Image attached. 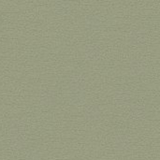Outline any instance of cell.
I'll return each mask as SVG.
<instances>
[{
	"label": "cell",
	"mask_w": 160,
	"mask_h": 160,
	"mask_svg": "<svg viewBox=\"0 0 160 160\" xmlns=\"http://www.w3.org/2000/svg\"><path fill=\"white\" fill-rule=\"evenodd\" d=\"M86 24L90 28H97L100 25V21L98 20V17H90L86 21Z\"/></svg>",
	"instance_id": "5b68a950"
},
{
	"label": "cell",
	"mask_w": 160,
	"mask_h": 160,
	"mask_svg": "<svg viewBox=\"0 0 160 160\" xmlns=\"http://www.w3.org/2000/svg\"><path fill=\"white\" fill-rule=\"evenodd\" d=\"M84 55L89 61H96L101 55V50L97 44H88L84 50Z\"/></svg>",
	"instance_id": "6da1fadb"
},
{
	"label": "cell",
	"mask_w": 160,
	"mask_h": 160,
	"mask_svg": "<svg viewBox=\"0 0 160 160\" xmlns=\"http://www.w3.org/2000/svg\"><path fill=\"white\" fill-rule=\"evenodd\" d=\"M146 40V33L142 29L133 30L129 35V42L133 45H141Z\"/></svg>",
	"instance_id": "7a4b0ae2"
},
{
	"label": "cell",
	"mask_w": 160,
	"mask_h": 160,
	"mask_svg": "<svg viewBox=\"0 0 160 160\" xmlns=\"http://www.w3.org/2000/svg\"><path fill=\"white\" fill-rule=\"evenodd\" d=\"M56 9L60 13H68L70 9V5L67 1H59L56 6Z\"/></svg>",
	"instance_id": "277c9868"
},
{
	"label": "cell",
	"mask_w": 160,
	"mask_h": 160,
	"mask_svg": "<svg viewBox=\"0 0 160 160\" xmlns=\"http://www.w3.org/2000/svg\"><path fill=\"white\" fill-rule=\"evenodd\" d=\"M130 73L134 76L142 75L146 71V63L143 60H133L130 64Z\"/></svg>",
	"instance_id": "3957f363"
}]
</instances>
